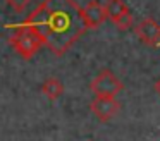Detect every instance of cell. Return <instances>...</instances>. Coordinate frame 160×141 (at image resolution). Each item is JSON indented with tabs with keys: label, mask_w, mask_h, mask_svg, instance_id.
<instances>
[{
	"label": "cell",
	"mask_w": 160,
	"mask_h": 141,
	"mask_svg": "<svg viewBox=\"0 0 160 141\" xmlns=\"http://www.w3.org/2000/svg\"><path fill=\"white\" fill-rule=\"evenodd\" d=\"M43 38V45L53 55H64L88 29L81 7L74 0H43L24 21Z\"/></svg>",
	"instance_id": "cell-1"
},
{
	"label": "cell",
	"mask_w": 160,
	"mask_h": 141,
	"mask_svg": "<svg viewBox=\"0 0 160 141\" xmlns=\"http://www.w3.org/2000/svg\"><path fill=\"white\" fill-rule=\"evenodd\" d=\"M9 43L19 57H22L24 60H29L43 47V38L35 28L21 23L12 26V34L9 38Z\"/></svg>",
	"instance_id": "cell-2"
},
{
	"label": "cell",
	"mask_w": 160,
	"mask_h": 141,
	"mask_svg": "<svg viewBox=\"0 0 160 141\" xmlns=\"http://www.w3.org/2000/svg\"><path fill=\"white\" fill-rule=\"evenodd\" d=\"M122 88L124 84L121 83V79L108 69L100 71L90 84V89L95 93V96H117Z\"/></svg>",
	"instance_id": "cell-3"
},
{
	"label": "cell",
	"mask_w": 160,
	"mask_h": 141,
	"mask_svg": "<svg viewBox=\"0 0 160 141\" xmlns=\"http://www.w3.org/2000/svg\"><path fill=\"white\" fill-rule=\"evenodd\" d=\"M90 108L98 120L107 122L119 112L121 105L115 100V96H95L93 102L90 103Z\"/></svg>",
	"instance_id": "cell-4"
},
{
	"label": "cell",
	"mask_w": 160,
	"mask_h": 141,
	"mask_svg": "<svg viewBox=\"0 0 160 141\" xmlns=\"http://www.w3.org/2000/svg\"><path fill=\"white\" fill-rule=\"evenodd\" d=\"M134 33L148 47H155L160 43V24L152 17H145L134 26Z\"/></svg>",
	"instance_id": "cell-5"
},
{
	"label": "cell",
	"mask_w": 160,
	"mask_h": 141,
	"mask_svg": "<svg viewBox=\"0 0 160 141\" xmlns=\"http://www.w3.org/2000/svg\"><path fill=\"white\" fill-rule=\"evenodd\" d=\"M81 16H83L84 26L88 29H97L98 26L103 24L107 19V12H105V3H100L98 0H91L81 9Z\"/></svg>",
	"instance_id": "cell-6"
},
{
	"label": "cell",
	"mask_w": 160,
	"mask_h": 141,
	"mask_svg": "<svg viewBox=\"0 0 160 141\" xmlns=\"http://www.w3.org/2000/svg\"><path fill=\"white\" fill-rule=\"evenodd\" d=\"M42 93L48 100H57V98H60L62 93H64V84L60 83V79H57V78H48V79H45L43 84H42Z\"/></svg>",
	"instance_id": "cell-7"
},
{
	"label": "cell",
	"mask_w": 160,
	"mask_h": 141,
	"mask_svg": "<svg viewBox=\"0 0 160 141\" xmlns=\"http://www.w3.org/2000/svg\"><path fill=\"white\" fill-rule=\"evenodd\" d=\"M128 5L124 3V0H107L105 2V12H107V17L110 21H115L117 17H121L122 14L128 12Z\"/></svg>",
	"instance_id": "cell-8"
},
{
	"label": "cell",
	"mask_w": 160,
	"mask_h": 141,
	"mask_svg": "<svg viewBox=\"0 0 160 141\" xmlns=\"http://www.w3.org/2000/svg\"><path fill=\"white\" fill-rule=\"evenodd\" d=\"M112 23H114V26L117 28V29L126 31V29H129V28H132V24H134V17H132V14L128 10L126 14H122L121 17H117V19L112 21Z\"/></svg>",
	"instance_id": "cell-9"
},
{
	"label": "cell",
	"mask_w": 160,
	"mask_h": 141,
	"mask_svg": "<svg viewBox=\"0 0 160 141\" xmlns=\"http://www.w3.org/2000/svg\"><path fill=\"white\" fill-rule=\"evenodd\" d=\"M29 2H31V0H7L9 7H11L12 10H16V12H24L26 7L29 5Z\"/></svg>",
	"instance_id": "cell-10"
},
{
	"label": "cell",
	"mask_w": 160,
	"mask_h": 141,
	"mask_svg": "<svg viewBox=\"0 0 160 141\" xmlns=\"http://www.w3.org/2000/svg\"><path fill=\"white\" fill-rule=\"evenodd\" d=\"M153 89H155V93H157V95L160 96V79H158V81H157V83H155V86H153Z\"/></svg>",
	"instance_id": "cell-11"
}]
</instances>
